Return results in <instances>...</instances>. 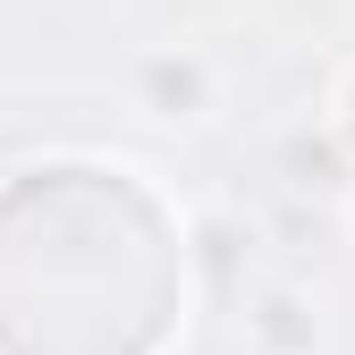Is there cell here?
Returning <instances> with one entry per match:
<instances>
[{
  "label": "cell",
  "instance_id": "cell-1",
  "mask_svg": "<svg viewBox=\"0 0 355 355\" xmlns=\"http://www.w3.org/2000/svg\"><path fill=\"white\" fill-rule=\"evenodd\" d=\"M254 347L262 355H313V313H304L296 288H271L254 304Z\"/></svg>",
  "mask_w": 355,
  "mask_h": 355
},
{
  "label": "cell",
  "instance_id": "cell-2",
  "mask_svg": "<svg viewBox=\"0 0 355 355\" xmlns=\"http://www.w3.org/2000/svg\"><path fill=\"white\" fill-rule=\"evenodd\" d=\"M144 94H153L161 119H195L203 94H211V68H203L195 51H187V60H153V68H144Z\"/></svg>",
  "mask_w": 355,
  "mask_h": 355
},
{
  "label": "cell",
  "instance_id": "cell-3",
  "mask_svg": "<svg viewBox=\"0 0 355 355\" xmlns=\"http://www.w3.org/2000/svg\"><path fill=\"white\" fill-rule=\"evenodd\" d=\"M330 127H338V144H355V76L338 85V110H330Z\"/></svg>",
  "mask_w": 355,
  "mask_h": 355
}]
</instances>
